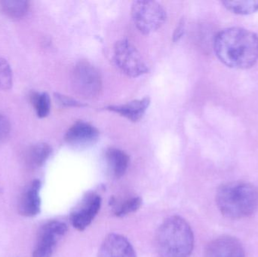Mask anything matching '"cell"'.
<instances>
[{
	"mask_svg": "<svg viewBox=\"0 0 258 257\" xmlns=\"http://www.w3.org/2000/svg\"><path fill=\"white\" fill-rule=\"evenodd\" d=\"M214 50L227 66L248 69L258 60V36L242 27H228L215 36Z\"/></svg>",
	"mask_w": 258,
	"mask_h": 257,
	"instance_id": "1",
	"label": "cell"
},
{
	"mask_svg": "<svg viewBox=\"0 0 258 257\" xmlns=\"http://www.w3.org/2000/svg\"><path fill=\"white\" fill-rule=\"evenodd\" d=\"M155 244L159 257H189L194 250V232L186 220L173 216L159 226Z\"/></svg>",
	"mask_w": 258,
	"mask_h": 257,
	"instance_id": "2",
	"label": "cell"
},
{
	"mask_svg": "<svg viewBox=\"0 0 258 257\" xmlns=\"http://www.w3.org/2000/svg\"><path fill=\"white\" fill-rule=\"evenodd\" d=\"M218 209L232 220L249 217L258 204L257 189L245 182H231L221 186L216 195Z\"/></svg>",
	"mask_w": 258,
	"mask_h": 257,
	"instance_id": "3",
	"label": "cell"
},
{
	"mask_svg": "<svg viewBox=\"0 0 258 257\" xmlns=\"http://www.w3.org/2000/svg\"><path fill=\"white\" fill-rule=\"evenodd\" d=\"M134 23L140 32L150 34L159 30L166 20V13L160 4L154 1H136L132 6Z\"/></svg>",
	"mask_w": 258,
	"mask_h": 257,
	"instance_id": "4",
	"label": "cell"
},
{
	"mask_svg": "<svg viewBox=\"0 0 258 257\" xmlns=\"http://www.w3.org/2000/svg\"><path fill=\"white\" fill-rule=\"evenodd\" d=\"M113 60L121 72L135 78L148 72V68L140 53L127 39L116 42L113 49Z\"/></svg>",
	"mask_w": 258,
	"mask_h": 257,
	"instance_id": "5",
	"label": "cell"
},
{
	"mask_svg": "<svg viewBox=\"0 0 258 257\" xmlns=\"http://www.w3.org/2000/svg\"><path fill=\"white\" fill-rule=\"evenodd\" d=\"M72 81L75 92L80 96L90 99L98 96L102 87L99 72L89 62L81 61L76 65Z\"/></svg>",
	"mask_w": 258,
	"mask_h": 257,
	"instance_id": "6",
	"label": "cell"
},
{
	"mask_svg": "<svg viewBox=\"0 0 258 257\" xmlns=\"http://www.w3.org/2000/svg\"><path fill=\"white\" fill-rule=\"evenodd\" d=\"M68 232V226L57 220L48 222L41 227L33 257H51L57 243Z\"/></svg>",
	"mask_w": 258,
	"mask_h": 257,
	"instance_id": "7",
	"label": "cell"
},
{
	"mask_svg": "<svg viewBox=\"0 0 258 257\" xmlns=\"http://www.w3.org/2000/svg\"><path fill=\"white\" fill-rule=\"evenodd\" d=\"M101 206V198L100 196L95 193L86 195L71 213V224L77 230H85L93 221L99 212Z\"/></svg>",
	"mask_w": 258,
	"mask_h": 257,
	"instance_id": "8",
	"label": "cell"
},
{
	"mask_svg": "<svg viewBox=\"0 0 258 257\" xmlns=\"http://www.w3.org/2000/svg\"><path fill=\"white\" fill-rule=\"evenodd\" d=\"M99 135V131L93 125L84 122H77L66 133L65 140L72 146L86 147L96 143Z\"/></svg>",
	"mask_w": 258,
	"mask_h": 257,
	"instance_id": "9",
	"label": "cell"
},
{
	"mask_svg": "<svg viewBox=\"0 0 258 257\" xmlns=\"http://www.w3.org/2000/svg\"><path fill=\"white\" fill-rule=\"evenodd\" d=\"M204 257H245V253L243 246L236 238L222 236L209 243Z\"/></svg>",
	"mask_w": 258,
	"mask_h": 257,
	"instance_id": "10",
	"label": "cell"
},
{
	"mask_svg": "<svg viewBox=\"0 0 258 257\" xmlns=\"http://www.w3.org/2000/svg\"><path fill=\"white\" fill-rule=\"evenodd\" d=\"M98 257H137L135 249L125 237L112 233L104 238Z\"/></svg>",
	"mask_w": 258,
	"mask_h": 257,
	"instance_id": "11",
	"label": "cell"
},
{
	"mask_svg": "<svg viewBox=\"0 0 258 257\" xmlns=\"http://www.w3.org/2000/svg\"><path fill=\"white\" fill-rule=\"evenodd\" d=\"M41 183L35 180L24 190L19 202V212L24 217H34L40 213Z\"/></svg>",
	"mask_w": 258,
	"mask_h": 257,
	"instance_id": "12",
	"label": "cell"
},
{
	"mask_svg": "<svg viewBox=\"0 0 258 257\" xmlns=\"http://www.w3.org/2000/svg\"><path fill=\"white\" fill-rule=\"evenodd\" d=\"M150 104V98H144L120 105L109 106L106 109L113 113H118L132 122H135L142 119Z\"/></svg>",
	"mask_w": 258,
	"mask_h": 257,
	"instance_id": "13",
	"label": "cell"
},
{
	"mask_svg": "<svg viewBox=\"0 0 258 257\" xmlns=\"http://www.w3.org/2000/svg\"><path fill=\"white\" fill-rule=\"evenodd\" d=\"M106 161L110 175L119 179L125 175L128 169L129 157L124 151L110 148L106 152Z\"/></svg>",
	"mask_w": 258,
	"mask_h": 257,
	"instance_id": "14",
	"label": "cell"
},
{
	"mask_svg": "<svg viewBox=\"0 0 258 257\" xmlns=\"http://www.w3.org/2000/svg\"><path fill=\"white\" fill-rule=\"evenodd\" d=\"M52 149L47 143H38L30 148L27 153V162L30 167H39L45 164L51 155Z\"/></svg>",
	"mask_w": 258,
	"mask_h": 257,
	"instance_id": "15",
	"label": "cell"
},
{
	"mask_svg": "<svg viewBox=\"0 0 258 257\" xmlns=\"http://www.w3.org/2000/svg\"><path fill=\"white\" fill-rule=\"evenodd\" d=\"M2 11L12 19H20L28 12L29 5L23 0H5L1 2Z\"/></svg>",
	"mask_w": 258,
	"mask_h": 257,
	"instance_id": "16",
	"label": "cell"
},
{
	"mask_svg": "<svg viewBox=\"0 0 258 257\" xmlns=\"http://www.w3.org/2000/svg\"><path fill=\"white\" fill-rule=\"evenodd\" d=\"M222 3L227 10L237 15H249L258 11V0L224 1Z\"/></svg>",
	"mask_w": 258,
	"mask_h": 257,
	"instance_id": "17",
	"label": "cell"
},
{
	"mask_svg": "<svg viewBox=\"0 0 258 257\" xmlns=\"http://www.w3.org/2000/svg\"><path fill=\"white\" fill-rule=\"evenodd\" d=\"M32 102L39 117L45 118L49 114L51 100L48 94L45 92L33 94L32 96Z\"/></svg>",
	"mask_w": 258,
	"mask_h": 257,
	"instance_id": "18",
	"label": "cell"
},
{
	"mask_svg": "<svg viewBox=\"0 0 258 257\" xmlns=\"http://www.w3.org/2000/svg\"><path fill=\"white\" fill-rule=\"evenodd\" d=\"M142 204V200L140 197H133L122 202V203L115 207L114 214L116 217H122L129 214L135 212L139 209Z\"/></svg>",
	"mask_w": 258,
	"mask_h": 257,
	"instance_id": "19",
	"label": "cell"
},
{
	"mask_svg": "<svg viewBox=\"0 0 258 257\" xmlns=\"http://www.w3.org/2000/svg\"><path fill=\"white\" fill-rule=\"evenodd\" d=\"M12 71L6 60L0 57V90H8L12 85Z\"/></svg>",
	"mask_w": 258,
	"mask_h": 257,
	"instance_id": "20",
	"label": "cell"
},
{
	"mask_svg": "<svg viewBox=\"0 0 258 257\" xmlns=\"http://www.w3.org/2000/svg\"><path fill=\"white\" fill-rule=\"evenodd\" d=\"M55 98L58 104L63 107H85L84 104L77 101L74 98H70V97L65 96V95H60V94H55Z\"/></svg>",
	"mask_w": 258,
	"mask_h": 257,
	"instance_id": "21",
	"label": "cell"
},
{
	"mask_svg": "<svg viewBox=\"0 0 258 257\" xmlns=\"http://www.w3.org/2000/svg\"><path fill=\"white\" fill-rule=\"evenodd\" d=\"M10 133V123L9 120L0 113V144L9 137Z\"/></svg>",
	"mask_w": 258,
	"mask_h": 257,
	"instance_id": "22",
	"label": "cell"
},
{
	"mask_svg": "<svg viewBox=\"0 0 258 257\" xmlns=\"http://www.w3.org/2000/svg\"><path fill=\"white\" fill-rule=\"evenodd\" d=\"M183 33H184V22L182 21L179 23L178 26L176 28L174 35H173L174 42H178L180 38L183 36Z\"/></svg>",
	"mask_w": 258,
	"mask_h": 257,
	"instance_id": "23",
	"label": "cell"
}]
</instances>
